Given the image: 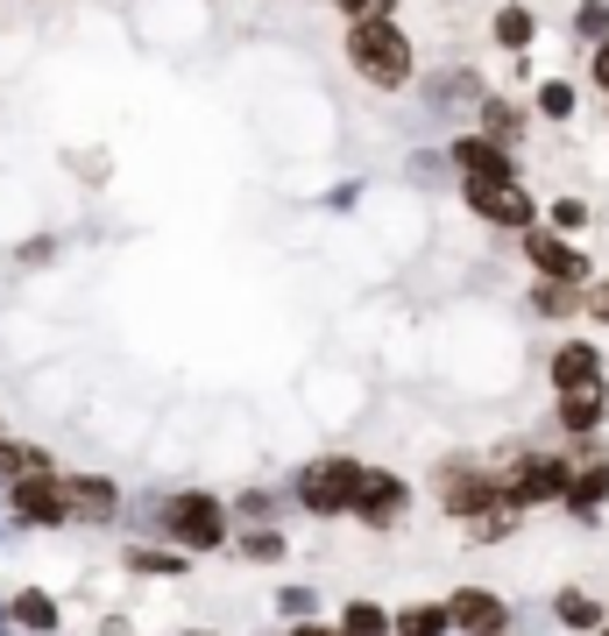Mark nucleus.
Segmentation results:
<instances>
[{
  "label": "nucleus",
  "mask_w": 609,
  "mask_h": 636,
  "mask_svg": "<svg viewBox=\"0 0 609 636\" xmlns=\"http://www.w3.org/2000/svg\"><path fill=\"white\" fill-rule=\"evenodd\" d=\"M354 22H390V0H340Z\"/></svg>",
  "instance_id": "nucleus-24"
},
{
  "label": "nucleus",
  "mask_w": 609,
  "mask_h": 636,
  "mask_svg": "<svg viewBox=\"0 0 609 636\" xmlns=\"http://www.w3.org/2000/svg\"><path fill=\"white\" fill-rule=\"evenodd\" d=\"M496 481H489V474H468V467H447V509H454V517H482V509L489 503H496Z\"/></svg>",
  "instance_id": "nucleus-10"
},
{
  "label": "nucleus",
  "mask_w": 609,
  "mask_h": 636,
  "mask_svg": "<svg viewBox=\"0 0 609 636\" xmlns=\"http://www.w3.org/2000/svg\"><path fill=\"white\" fill-rule=\"evenodd\" d=\"M560 481H567V474H560L553 460H525V467H517V481H511L503 495H511V503H553Z\"/></svg>",
  "instance_id": "nucleus-12"
},
{
  "label": "nucleus",
  "mask_w": 609,
  "mask_h": 636,
  "mask_svg": "<svg viewBox=\"0 0 609 636\" xmlns=\"http://www.w3.org/2000/svg\"><path fill=\"white\" fill-rule=\"evenodd\" d=\"M539 114L567 120V114H574V85H560V79H553V85H539Z\"/></svg>",
  "instance_id": "nucleus-21"
},
{
  "label": "nucleus",
  "mask_w": 609,
  "mask_h": 636,
  "mask_svg": "<svg viewBox=\"0 0 609 636\" xmlns=\"http://www.w3.org/2000/svg\"><path fill=\"white\" fill-rule=\"evenodd\" d=\"M596 79L609 85V43H602V50H596Z\"/></svg>",
  "instance_id": "nucleus-28"
},
{
  "label": "nucleus",
  "mask_w": 609,
  "mask_h": 636,
  "mask_svg": "<svg viewBox=\"0 0 609 636\" xmlns=\"http://www.w3.org/2000/svg\"><path fill=\"white\" fill-rule=\"evenodd\" d=\"M553 382L567 389V397H574V389H596L602 382V354H596V346H582V340L560 346V354H553Z\"/></svg>",
  "instance_id": "nucleus-11"
},
{
  "label": "nucleus",
  "mask_w": 609,
  "mask_h": 636,
  "mask_svg": "<svg viewBox=\"0 0 609 636\" xmlns=\"http://www.w3.org/2000/svg\"><path fill=\"white\" fill-rule=\"evenodd\" d=\"M468 205L482 212L489 226H525V234H531V220H539L531 191H517L511 177H482V185H468Z\"/></svg>",
  "instance_id": "nucleus-2"
},
{
  "label": "nucleus",
  "mask_w": 609,
  "mask_h": 636,
  "mask_svg": "<svg viewBox=\"0 0 609 636\" xmlns=\"http://www.w3.org/2000/svg\"><path fill=\"white\" fill-rule=\"evenodd\" d=\"M298 636H340V629H312V623H298Z\"/></svg>",
  "instance_id": "nucleus-29"
},
{
  "label": "nucleus",
  "mask_w": 609,
  "mask_h": 636,
  "mask_svg": "<svg viewBox=\"0 0 609 636\" xmlns=\"http://www.w3.org/2000/svg\"><path fill=\"white\" fill-rule=\"evenodd\" d=\"M397 629H405V636H440V629H447V609H405Z\"/></svg>",
  "instance_id": "nucleus-17"
},
{
  "label": "nucleus",
  "mask_w": 609,
  "mask_h": 636,
  "mask_svg": "<svg viewBox=\"0 0 609 636\" xmlns=\"http://www.w3.org/2000/svg\"><path fill=\"white\" fill-rule=\"evenodd\" d=\"M454 163H460V177H468V185H482V177H511V156H503L489 134H460V142H454Z\"/></svg>",
  "instance_id": "nucleus-9"
},
{
  "label": "nucleus",
  "mask_w": 609,
  "mask_h": 636,
  "mask_svg": "<svg viewBox=\"0 0 609 636\" xmlns=\"http://www.w3.org/2000/svg\"><path fill=\"white\" fill-rule=\"evenodd\" d=\"M602 411H609V389H602V382H596V389H574V397L560 403V424H567V432H596Z\"/></svg>",
  "instance_id": "nucleus-14"
},
{
  "label": "nucleus",
  "mask_w": 609,
  "mask_h": 636,
  "mask_svg": "<svg viewBox=\"0 0 609 636\" xmlns=\"http://www.w3.org/2000/svg\"><path fill=\"white\" fill-rule=\"evenodd\" d=\"M560 623H574V629H596L602 615H596V601H588V594H560Z\"/></svg>",
  "instance_id": "nucleus-20"
},
{
  "label": "nucleus",
  "mask_w": 609,
  "mask_h": 636,
  "mask_svg": "<svg viewBox=\"0 0 609 636\" xmlns=\"http://www.w3.org/2000/svg\"><path fill=\"white\" fill-rule=\"evenodd\" d=\"M354 474H362L354 460H319V467H305V481H298L305 509H319V517L348 509V503H354Z\"/></svg>",
  "instance_id": "nucleus-4"
},
{
  "label": "nucleus",
  "mask_w": 609,
  "mask_h": 636,
  "mask_svg": "<svg viewBox=\"0 0 609 636\" xmlns=\"http://www.w3.org/2000/svg\"><path fill=\"white\" fill-rule=\"evenodd\" d=\"M277 601H284V615H298V623H305V609H312V594H305V587H291V594H277Z\"/></svg>",
  "instance_id": "nucleus-26"
},
{
  "label": "nucleus",
  "mask_w": 609,
  "mask_h": 636,
  "mask_svg": "<svg viewBox=\"0 0 609 636\" xmlns=\"http://www.w3.org/2000/svg\"><path fill=\"white\" fill-rule=\"evenodd\" d=\"M242 552H248V558H284V538H277V530H256Z\"/></svg>",
  "instance_id": "nucleus-23"
},
{
  "label": "nucleus",
  "mask_w": 609,
  "mask_h": 636,
  "mask_svg": "<svg viewBox=\"0 0 609 636\" xmlns=\"http://www.w3.org/2000/svg\"><path fill=\"white\" fill-rule=\"evenodd\" d=\"M14 517H28V523H57L65 517V481H50V474H14Z\"/></svg>",
  "instance_id": "nucleus-7"
},
{
  "label": "nucleus",
  "mask_w": 609,
  "mask_h": 636,
  "mask_svg": "<svg viewBox=\"0 0 609 636\" xmlns=\"http://www.w3.org/2000/svg\"><path fill=\"white\" fill-rule=\"evenodd\" d=\"M602 495H609V467H596V474H582V481H574V488H567V503L588 517V509H602Z\"/></svg>",
  "instance_id": "nucleus-15"
},
{
  "label": "nucleus",
  "mask_w": 609,
  "mask_h": 636,
  "mask_svg": "<svg viewBox=\"0 0 609 636\" xmlns=\"http://www.w3.org/2000/svg\"><path fill=\"white\" fill-rule=\"evenodd\" d=\"M163 523H171V538L191 544V552L220 544V503L213 495H171V503H163Z\"/></svg>",
  "instance_id": "nucleus-3"
},
{
  "label": "nucleus",
  "mask_w": 609,
  "mask_h": 636,
  "mask_svg": "<svg viewBox=\"0 0 609 636\" xmlns=\"http://www.w3.org/2000/svg\"><path fill=\"white\" fill-rule=\"evenodd\" d=\"M114 481H99V474H79V481H65V517H79V523H107L114 517Z\"/></svg>",
  "instance_id": "nucleus-8"
},
{
  "label": "nucleus",
  "mask_w": 609,
  "mask_h": 636,
  "mask_svg": "<svg viewBox=\"0 0 609 636\" xmlns=\"http://www.w3.org/2000/svg\"><path fill=\"white\" fill-rule=\"evenodd\" d=\"M390 623H383V609H368V601H354L348 609V623H340V636H383Z\"/></svg>",
  "instance_id": "nucleus-18"
},
{
  "label": "nucleus",
  "mask_w": 609,
  "mask_h": 636,
  "mask_svg": "<svg viewBox=\"0 0 609 636\" xmlns=\"http://www.w3.org/2000/svg\"><path fill=\"white\" fill-rule=\"evenodd\" d=\"M14 623H28V629H50V623H57L50 594H22V601H14Z\"/></svg>",
  "instance_id": "nucleus-19"
},
{
  "label": "nucleus",
  "mask_w": 609,
  "mask_h": 636,
  "mask_svg": "<svg viewBox=\"0 0 609 636\" xmlns=\"http://www.w3.org/2000/svg\"><path fill=\"white\" fill-rule=\"evenodd\" d=\"M574 28H582V36H609V8H602V0H582Z\"/></svg>",
  "instance_id": "nucleus-22"
},
{
  "label": "nucleus",
  "mask_w": 609,
  "mask_h": 636,
  "mask_svg": "<svg viewBox=\"0 0 609 636\" xmlns=\"http://www.w3.org/2000/svg\"><path fill=\"white\" fill-rule=\"evenodd\" d=\"M553 220H560V226H582V220H588V205H582V199H560V205H553Z\"/></svg>",
  "instance_id": "nucleus-25"
},
{
  "label": "nucleus",
  "mask_w": 609,
  "mask_h": 636,
  "mask_svg": "<svg viewBox=\"0 0 609 636\" xmlns=\"http://www.w3.org/2000/svg\"><path fill=\"white\" fill-rule=\"evenodd\" d=\"M531 36H539V28H531V14H525V8H503V14H496V43H511V50H525Z\"/></svg>",
  "instance_id": "nucleus-16"
},
{
  "label": "nucleus",
  "mask_w": 609,
  "mask_h": 636,
  "mask_svg": "<svg viewBox=\"0 0 609 636\" xmlns=\"http://www.w3.org/2000/svg\"><path fill=\"white\" fill-rule=\"evenodd\" d=\"M531 262H539V276H553V283H574V276H582V255H574L567 240L539 234V226H531Z\"/></svg>",
  "instance_id": "nucleus-13"
},
{
  "label": "nucleus",
  "mask_w": 609,
  "mask_h": 636,
  "mask_svg": "<svg viewBox=\"0 0 609 636\" xmlns=\"http://www.w3.org/2000/svg\"><path fill=\"white\" fill-rule=\"evenodd\" d=\"M447 623L454 629H468V636H503V623H511V609H503L489 587H460L454 594V609H447Z\"/></svg>",
  "instance_id": "nucleus-6"
},
{
  "label": "nucleus",
  "mask_w": 609,
  "mask_h": 636,
  "mask_svg": "<svg viewBox=\"0 0 609 636\" xmlns=\"http://www.w3.org/2000/svg\"><path fill=\"white\" fill-rule=\"evenodd\" d=\"M588 318H609V283H596V291H588Z\"/></svg>",
  "instance_id": "nucleus-27"
},
{
  "label": "nucleus",
  "mask_w": 609,
  "mask_h": 636,
  "mask_svg": "<svg viewBox=\"0 0 609 636\" xmlns=\"http://www.w3.org/2000/svg\"><path fill=\"white\" fill-rule=\"evenodd\" d=\"M405 503H411V495H405V481H397V474H383V467H362V474H354V503L348 509H362L368 523H397V517H405Z\"/></svg>",
  "instance_id": "nucleus-5"
},
{
  "label": "nucleus",
  "mask_w": 609,
  "mask_h": 636,
  "mask_svg": "<svg viewBox=\"0 0 609 636\" xmlns=\"http://www.w3.org/2000/svg\"><path fill=\"white\" fill-rule=\"evenodd\" d=\"M602 636H609V629H602Z\"/></svg>",
  "instance_id": "nucleus-30"
},
{
  "label": "nucleus",
  "mask_w": 609,
  "mask_h": 636,
  "mask_svg": "<svg viewBox=\"0 0 609 636\" xmlns=\"http://www.w3.org/2000/svg\"><path fill=\"white\" fill-rule=\"evenodd\" d=\"M348 57H354V71L376 79V85H405V71H411V43H405L397 22H354L348 28Z\"/></svg>",
  "instance_id": "nucleus-1"
}]
</instances>
